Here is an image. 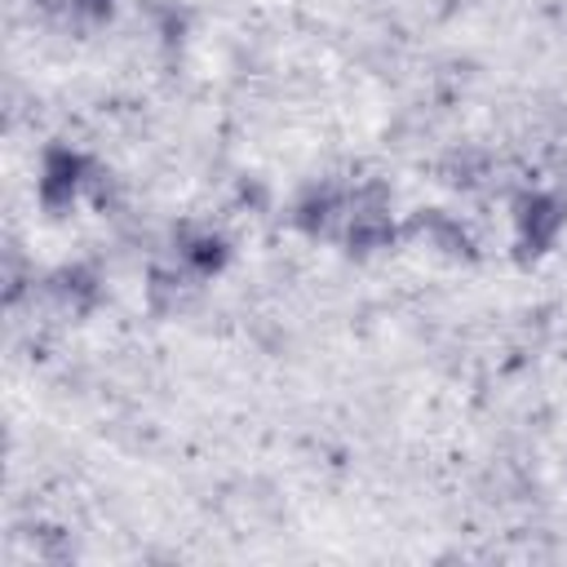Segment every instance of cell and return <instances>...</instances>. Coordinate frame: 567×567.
Segmentation results:
<instances>
[{
  "label": "cell",
  "mask_w": 567,
  "mask_h": 567,
  "mask_svg": "<svg viewBox=\"0 0 567 567\" xmlns=\"http://www.w3.org/2000/svg\"><path fill=\"white\" fill-rule=\"evenodd\" d=\"M84 173V164L71 155V151H53L49 159H44V173H40V199L49 204V208H62V204H71V195L80 190V177Z\"/></svg>",
  "instance_id": "1"
},
{
  "label": "cell",
  "mask_w": 567,
  "mask_h": 567,
  "mask_svg": "<svg viewBox=\"0 0 567 567\" xmlns=\"http://www.w3.org/2000/svg\"><path fill=\"white\" fill-rule=\"evenodd\" d=\"M518 221H523V230H527L532 244H549L558 235V226H563V204L549 199V195H532V199H523Z\"/></svg>",
  "instance_id": "2"
}]
</instances>
